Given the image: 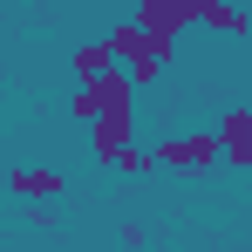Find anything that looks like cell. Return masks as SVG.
<instances>
[{
    "mask_svg": "<svg viewBox=\"0 0 252 252\" xmlns=\"http://www.w3.org/2000/svg\"><path fill=\"white\" fill-rule=\"evenodd\" d=\"M102 109H136V89H129L123 68L89 75V82H75V95H68V116H75V123H95Z\"/></svg>",
    "mask_w": 252,
    "mask_h": 252,
    "instance_id": "cell-1",
    "label": "cell"
},
{
    "mask_svg": "<svg viewBox=\"0 0 252 252\" xmlns=\"http://www.w3.org/2000/svg\"><path fill=\"white\" fill-rule=\"evenodd\" d=\"M150 164L157 170H211L218 164V143H211V129H177V136L150 143Z\"/></svg>",
    "mask_w": 252,
    "mask_h": 252,
    "instance_id": "cell-2",
    "label": "cell"
},
{
    "mask_svg": "<svg viewBox=\"0 0 252 252\" xmlns=\"http://www.w3.org/2000/svg\"><path fill=\"white\" fill-rule=\"evenodd\" d=\"M7 191H14L21 205H55V198L68 191V170L62 164H7Z\"/></svg>",
    "mask_w": 252,
    "mask_h": 252,
    "instance_id": "cell-3",
    "label": "cell"
},
{
    "mask_svg": "<svg viewBox=\"0 0 252 252\" xmlns=\"http://www.w3.org/2000/svg\"><path fill=\"white\" fill-rule=\"evenodd\" d=\"M211 143H218V164L252 170V109H246V102H225V116H218V129H211Z\"/></svg>",
    "mask_w": 252,
    "mask_h": 252,
    "instance_id": "cell-4",
    "label": "cell"
},
{
    "mask_svg": "<svg viewBox=\"0 0 252 252\" xmlns=\"http://www.w3.org/2000/svg\"><path fill=\"white\" fill-rule=\"evenodd\" d=\"M129 143H136V109H102V116L89 123V157H95V164H116Z\"/></svg>",
    "mask_w": 252,
    "mask_h": 252,
    "instance_id": "cell-5",
    "label": "cell"
},
{
    "mask_svg": "<svg viewBox=\"0 0 252 252\" xmlns=\"http://www.w3.org/2000/svg\"><path fill=\"white\" fill-rule=\"evenodd\" d=\"M198 21H205L211 34H225V41H246V34H252V14L239 7V0H218V7H205Z\"/></svg>",
    "mask_w": 252,
    "mask_h": 252,
    "instance_id": "cell-6",
    "label": "cell"
},
{
    "mask_svg": "<svg viewBox=\"0 0 252 252\" xmlns=\"http://www.w3.org/2000/svg\"><path fill=\"white\" fill-rule=\"evenodd\" d=\"M68 68H75V82H89V75H109L116 62H109V48H102V41H82L75 55H68Z\"/></svg>",
    "mask_w": 252,
    "mask_h": 252,
    "instance_id": "cell-7",
    "label": "cell"
},
{
    "mask_svg": "<svg viewBox=\"0 0 252 252\" xmlns=\"http://www.w3.org/2000/svg\"><path fill=\"white\" fill-rule=\"evenodd\" d=\"M109 170H123V177H150L157 164H150V150H136V143H129V150H123V157H116Z\"/></svg>",
    "mask_w": 252,
    "mask_h": 252,
    "instance_id": "cell-8",
    "label": "cell"
},
{
    "mask_svg": "<svg viewBox=\"0 0 252 252\" xmlns=\"http://www.w3.org/2000/svg\"><path fill=\"white\" fill-rule=\"evenodd\" d=\"M116 239H123V252H143V225H136V218H123V225H116Z\"/></svg>",
    "mask_w": 252,
    "mask_h": 252,
    "instance_id": "cell-9",
    "label": "cell"
},
{
    "mask_svg": "<svg viewBox=\"0 0 252 252\" xmlns=\"http://www.w3.org/2000/svg\"><path fill=\"white\" fill-rule=\"evenodd\" d=\"M184 7H191V21H198V14H205V7H218V0H184Z\"/></svg>",
    "mask_w": 252,
    "mask_h": 252,
    "instance_id": "cell-10",
    "label": "cell"
},
{
    "mask_svg": "<svg viewBox=\"0 0 252 252\" xmlns=\"http://www.w3.org/2000/svg\"><path fill=\"white\" fill-rule=\"evenodd\" d=\"M0 95H7V62H0Z\"/></svg>",
    "mask_w": 252,
    "mask_h": 252,
    "instance_id": "cell-11",
    "label": "cell"
},
{
    "mask_svg": "<svg viewBox=\"0 0 252 252\" xmlns=\"http://www.w3.org/2000/svg\"><path fill=\"white\" fill-rule=\"evenodd\" d=\"M225 252H246V246H225Z\"/></svg>",
    "mask_w": 252,
    "mask_h": 252,
    "instance_id": "cell-12",
    "label": "cell"
}]
</instances>
